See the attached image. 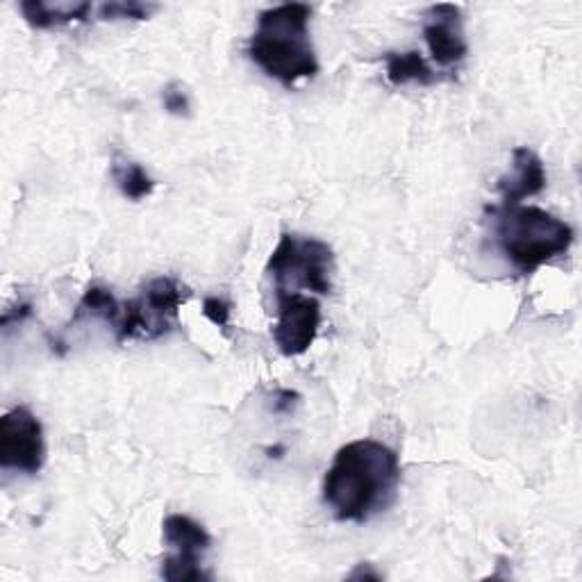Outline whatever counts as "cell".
<instances>
[{"label": "cell", "instance_id": "2e32d148", "mask_svg": "<svg viewBox=\"0 0 582 582\" xmlns=\"http://www.w3.org/2000/svg\"><path fill=\"white\" fill-rule=\"evenodd\" d=\"M162 578L168 582H200V580H210L212 575L202 571L200 564H183L164 558Z\"/></svg>", "mask_w": 582, "mask_h": 582}, {"label": "cell", "instance_id": "5bb4252c", "mask_svg": "<svg viewBox=\"0 0 582 582\" xmlns=\"http://www.w3.org/2000/svg\"><path fill=\"white\" fill-rule=\"evenodd\" d=\"M112 176L119 185L121 194L130 200H143L149 198L155 189V181L149 176L141 164L137 162H124V164H114L112 166Z\"/></svg>", "mask_w": 582, "mask_h": 582}, {"label": "cell", "instance_id": "7a4b0ae2", "mask_svg": "<svg viewBox=\"0 0 582 582\" xmlns=\"http://www.w3.org/2000/svg\"><path fill=\"white\" fill-rule=\"evenodd\" d=\"M310 5L284 3L261 12L248 42V57L284 86L314 78L318 62L310 42Z\"/></svg>", "mask_w": 582, "mask_h": 582}, {"label": "cell", "instance_id": "52a82bcc", "mask_svg": "<svg viewBox=\"0 0 582 582\" xmlns=\"http://www.w3.org/2000/svg\"><path fill=\"white\" fill-rule=\"evenodd\" d=\"M278 322L273 326V341L287 358H296L310 351L322 326V305L301 291L276 289Z\"/></svg>", "mask_w": 582, "mask_h": 582}, {"label": "cell", "instance_id": "6da1fadb", "mask_svg": "<svg viewBox=\"0 0 582 582\" xmlns=\"http://www.w3.org/2000/svg\"><path fill=\"white\" fill-rule=\"evenodd\" d=\"M398 482V455L383 442L356 440L337 451L322 491L337 521L364 523L394 503Z\"/></svg>", "mask_w": 582, "mask_h": 582}, {"label": "cell", "instance_id": "7402d4cb", "mask_svg": "<svg viewBox=\"0 0 582 582\" xmlns=\"http://www.w3.org/2000/svg\"><path fill=\"white\" fill-rule=\"evenodd\" d=\"M267 453H269V457H276V459H280V457H282V453H284V449H282V446H276V449H269Z\"/></svg>", "mask_w": 582, "mask_h": 582}, {"label": "cell", "instance_id": "7c38bea8", "mask_svg": "<svg viewBox=\"0 0 582 582\" xmlns=\"http://www.w3.org/2000/svg\"><path fill=\"white\" fill-rule=\"evenodd\" d=\"M385 65H387V80L394 86H403V84H410V82H419V84L428 86V84H434L436 80H440L419 50L385 53Z\"/></svg>", "mask_w": 582, "mask_h": 582}, {"label": "cell", "instance_id": "277c9868", "mask_svg": "<svg viewBox=\"0 0 582 582\" xmlns=\"http://www.w3.org/2000/svg\"><path fill=\"white\" fill-rule=\"evenodd\" d=\"M333 271L335 255L326 242L299 237L291 235V232H282L278 246L267 261V273L276 280V289L284 291L305 287L314 294H330Z\"/></svg>", "mask_w": 582, "mask_h": 582}, {"label": "cell", "instance_id": "44dd1931", "mask_svg": "<svg viewBox=\"0 0 582 582\" xmlns=\"http://www.w3.org/2000/svg\"><path fill=\"white\" fill-rule=\"evenodd\" d=\"M33 314V307L31 305H19V312L16 314H5L3 316V326H10L12 318H16V322H23V318H27Z\"/></svg>", "mask_w": 582, "mask_h": 582}, {"label": "cell", "instance_id": "4fadbf2b", "mask_svg": "<svg viewBox=\"0 0 582 582\" xmlns=\"http://www.w3.org/2000/svg\"><path fill=\"white\" fill-rule=\"evenodd\" d=\"M86 316L103 318V322L116 326V322H119V316H121V305L112 296L109 289L94 284L82 294V299H80V303L71 316V322L75 324V322H80V318H86Z\"/></svg>", "mask_w": 582, "mask_h": 582}, {"label": "cell", "instance_id": "8992f818", "mask_svg": "<svg viewBox=\"0 0 582 582\" xmlns=\"http://www.w3.org/2000/svg\"><path fill=\"white\" fill-rule=\"evenodd\" d=\"M46 462L42 421L19 405L0 419V467L25 476H37Z\"/></svg>", "mask_w": 582, "mask_h": 582}, {"label": "cell", "instance_id": "d6986e66", "mask_svg": "<svg viewBox=\"0 0 582 582\" xmlns=\"http://www.w3.org/2000/svg\"><path fill=\"white\" fill-rule=\"evenodd\" d=\"M299 398H301V396H299L296 392H289V389H280V392H276L273 412H278V415H287V412H291V410H294V407H296Z\"/></svg>", "mask_w": 582, "mask_h": 582}, {"label": "cell", "instance_id": "5b68a950", "mask_svg": "<svg viewBox=\"0 0 582 582\" xmlns=\"http://www.w3.org/2000/svg\"><path fill=\"white\" fill-rule=\"evenodd\" d=\"M189 299V289L176 278H155L141 289L135 301L121 305V316L116 322V341H153L171 330L178 322V312Z\"/></svg>", "mask_w": 582, "mask_h": 582}, {"label": "cell", "instance_id": "30bf717a", "mask_svg": "<svg viewBox=\"0 0 582 582\" xmlns=\"http://www.w3.org/2000/svg\"><path fill=\"white\" fill-rule=\"evenodd\" d=\"M162 533L166 546L173 548L168 560L185 562V564H200V556L212 544L210 533L200 526L198 521L185 514H171L162 523Z\"/></svg>", "mask_w": 582, "mask_h": 582}, {"label": "cell", "instance_id": "3957f363", "mask_svg": "<svg viewBox=\"0 0 582 582\" xmlns=\"http://www.w3.org/2000/svg\"><path fill=\"white\" fill-rule=\"evenodd\" d=\"M497 244L510 265L521 273H533L546 261L564 255L573 244V228L535 206L493 208Z\"/></svg>", "mask_w": 582, "mask_h": 582}, {"label": "cell", "instance_id": "e0dca14e", "mask_svg": "<svg viewBox=\"0 0 582 582\" xmlns=\"http://www.w3.org/2000/svg\"><path fill=\"white\" fill-rule=\"evenodd\" d=\"M164 109L173 116H189V96L181 84H168L162 94Z\"/></svg>", "mask_w": 582, "mask_h": 582}, {"label": "cell", "instance_id": "ba28073f", "mask_svg": "<svg viewBox=\"0 0 582 582\" xmlns=\"http://www.w3.org/2000/svg\"><path fill=\"white\" fill-rule=\"evenodd\" d=\"M423 39L428 44L432 62L440 67H455L467 60L469 44L464 37L462 10L451 3H440L423 14Z\"/></svg>", "mask_w": 582, "mask_h": 582}, {"label": "cell", "instance_id": "9a60e30c", "mask_svg": "<svg viewBox=\"0 0 582 582\" xmlns=\"http://www.w3.org/2000/svg\"><path fill=\"white\" fill-rule=\"evenodd\" d=\"M155 5H146V3H135V0H128V3H105L98 8V14L103 21H146L151 19L155 12Z\"/></svg>", "mask_w": 582, "mask_h": 582}, {"label": "cell", "instance_id": "8fae6325", "mask_svg": "<svg viewBox=\"0 0 582 582\" xmlns=\"http://www.w3.org/2000/svg\"><path fill=\"white\" fill-rule=\"evenodd\" d=\"M23 19L37 31H48L53 25H65L71 21H90L92 3H42V0H23L19 5Z\"/></svg>", "mask_w": 582, "mask_h": 582}, {"label": "cell", "instance_id": "ac0fdd59", "mask_svg": "<svg viewBox=\"0 0 582 582\" xmlns=\"http://www.w3.org/2000/svg\"><path fill=\"white\" fill-rule=\"evenodd\" d=\"M202 314H206L210 324H214L221 330H225L230 326V303H225L223 299L210 296V299L202 301Z\"/></svg>", "mask_w": 582, "mask_h": 582}, {"label": "cell", "instance_id": "9c48e42d", "mask_svg": "<svg viewBox=\"0 0 582 582\" xmlns=\"http://www.w3.org/2000/svg\"><path fill=\"white\" fill-rule=\"evenodd\" d=\"M546 187V168L542 158L526 149V146H519L512 151V173L503 176L499 181V194H501V206L499 208H512L521 206L526 198H533L542 194Z\"/></svg>", "mask_w": 582, "mask_h": 582}, {"label": "cell", "instance_id": "ffe728a7", "mask_svg": "<svg viewBox=\"0 0 582 582\" xmlns=\"http://www.w3.org/2000/svg\"><path fill=\"white\" fill-rule=\"evenodd\" d=\"M348 578H351V580H381L383 575L375 573L371 569V564H358V569L351 575H348Z\"/></svg>", "mask_w": 582, "mask_h": 582}]
</instances>
